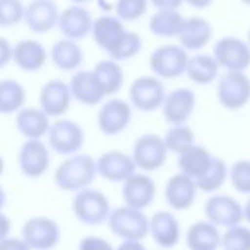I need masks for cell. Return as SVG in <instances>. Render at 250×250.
Segmentation results:
<instances>
[{
  "mask_svg": "<svg viewBox=\"0 0 250 250\" xmlns=\"http://www.w3.org/2000/svg\"><path fill=\"white\" fill-rule=\"evenodd\" d=\"M96 176V158L90 154L74 152L55 168V186L64 191H78L88 188Z\"/></svg>",
  "mask_w": 250,
  "mask_h": 250,
  "instance_id": "1",
  "label": "cell"
},
{
  "mask_svg": "<svg viewBox=\"0 0 250 250\" xmlns=\"http://www.w3.org/2000/svg\"><path fill=\"white\" fill-rule=\"evenodd\" d=\"M109 230L121 240H143L148 234V217L143 209L121 205L107 215Z\"/></svg>",
  "mask_w": 250,
  "mask_h": 250,
  "instance_id": "2",
  "label": "cell"
},
{
  "mask_svg": "<svg viewBox=\"0 0 250 250\" xmlns=\"http://www.w3.org/2000/svg\"><path fill=\"white\" fill-rule=\"evenodd\" d=\"M188 51L178 43H164L156 47L148 57V66L154 76L160 80H172L186 72L188 64Z\"/></svg>",
  "mask_w": 250,
  "mask_h": 250,
  "instance_id": "3",
  "label": "cell"
},
{
  "mask_svg": "<svg viewBox=\"0 0 250 250\" xmlns=\"http://www.w3.org/2000/svg\"><path fill=\"white\" fill-rule=\"evenodd\" d=\"M217 98L223 107L236 111L250 102V78L244 70H225L217 82Z\"/></svg>",
  "mask_w": 250,
  "mask_h": 250,
  "instance_id": "4",
  "label": "cell"
},
{
  "mask_svg": "<svg viewBox=\"0 0 250 250\" xmlns=\"http://www.w3.org/2000/svg\"><path fill=\"white\" fill-rule=\"evenodd\" d=\"M72 211L80 223L94 227V225H102L104 221H107L111 207H109V199L104 195V191L84 188V189L76 191V195L72 199Z\"/></svg>",
  "mask_w": 250,
  "mask_h": 250,
  "instance_id": "5",
  "label": "cell"
},
{
  "mask_svg": "<svg viewBox=\"0 0 250 250\" xmlns=\"http://www.w3.org/2000/svg\"><path fill=\"white\" fill-rule=\"evenodd\" d=\"M47 143L49 148L57 154H74L80 152L84 146V131L82 127L72 119H55V123L49 125L47 131Z\"/></svg>",
  "mask_w": 250,
  "mask_h": 250,
  "instance_id": "6",
  "label": "cell"
},
{
  "mask_svg": "<svg viewBox=\"0 0 250 250\" xmlns=\"http://www.w3.org/2000/svg\"><path fill=\"white\" fill-rule=\"evenodd\" d=\"M166 90L164 84L158 76L154 74H145L133 80L129 86V104L141 111H154L160 109L164 102Z\"/></svg>",
  "mask_w": 250,
  "mask_h": 250,
  "instance_id": "7",
  "label": "cell"
},
{
  "mask_svg": "<svg viewBox=\"0 0 250 250\" xmlns=\"http://www.w3.org/2000/svg\"><path fill=\"white\" fill-rule=\"evenodd\" d=\"M131 158H133L135 166L139 170H143V172L158 170L168 158V150H166L164 139L160 135H154V133L141 135L133 145Z\"/></svg>",
  "mask_w": 250,
  "mask_h": 250,
  "instance_id": "8",
  "label": "cell"
},
{
  "mask_svg": "<svg viewBox=\"0 0 250 250\" xmlns=\"http://www.w3.org/2000/svg\"><path fill=\"white\" fill-rule=\"evenodd\" d=\"M131 117H133V105L129 102L119 98H109L100 105L96 125L104 135L113 137L129 127Z\"/></svg>",
  "mask_w": 250,
  "mask_h": 250,
  "instance_id": "9",
  "label": "cell"
},
{
  "mask_svg": "<svg viewBox=\"0 0 250 250\" xmlns=\"http://www.w3.org/2000/svg\"><path fill=\"white\" fill-rule=\"evenodd\" d=\"M21 238L31 250H51L59 244L61 229L51 217H31L21 227Z\"/></svg>",
  "mask_w": 250,
  "mask_h": 250,
  "instance_id": "10",
  "label": "cell"
},
{
  "mask_svg": "<svg viewBox=\"0 0 250 250\" xmlns=\"http://www.w3.org/2000/svg\"><path fill=\"white\" fill-rule=\"evenodd\" d=\"M205 217L219 229H229L244 221L242 217V203L225 193H211L205 201Z\"/></svg>",
  "mask_w": 250,
  "mask_h": 250,
  "instance_id": "11",
  "label": "cell"
},
{
  "mask_svg": "<svg viewBox=\"0 0 250 250\" xmlns=\"http://www.w3.org/2000/svg\"><path fill=\"white\" fill-rule=\"evenodd\" d=\"M213 57L225 70H246L250 66V47L234 35L221 37L213 45Z\"/></svg>",
  "mask_w": 250,
  "mask_h": 250,
  "instance_id": "12",
  "label": "cell"
},
{
  "mask_svg": "<svg viewBox=\"0 0 250 250\" xmlns=\"http://www.w3.org/2000/svg\"><path fill=\"white\" fill-rule=\"evenodd\" d=\"M51 164V152L49 146L41 139H27L18 152V166L23 176L27 178H39L47 172Z\"/></svg>",
  "mask_w": 250,
  "mask_h": 250,
  "instance_id": "13",
  "label": "cell"
},
{
  "mask_svg": "<svg viewBox=\"0 0 250 250\" xmlns=\"http://www.w3.org/2000/svg\"><path fill=\"white\" fill-rule=\"evenodd\" d=\"M72 104L70 88L68 82L53 78L47 80L41 90H39V107L49 115V117H62Z\"/></svg>",
  "mask_w": 250,
  "mask_h": 250,
  "instance_id": "14",
  "label": "cell"
},
{
  "mask_svg": "<svg viewBox=\"0 0 250 250\" xmlns=\"http://www.w3.org/2000/svg\"><path fill=\"white\" fill-rule=\"evenodd\" d=\"M121 195H123L125 205L145 211V209L154 201L156 184H154V180L148 176V172H135V174H131V176L123 182Z\"/></svg>",
  "mask_w": 250,
  "mask_h": 250,
  "instance_id": "15",
  "label": "cell"
},
{
  "mask_svg": "<svg viewBox=\"0 0 250 250\" xmlns=\"http://www.w3.org/2000/svg\"><path fill=\"white\" fill-rule=\"evenodd\" d=\"M96 172L107 182H125L131 174L137 172V166L131 154L121 150H107L96 158Z\"/></svg>",
  "mask_w": 250,
  "mask_h": 250,
  "instance_id": "16",
  "label": "cell"
},
{
  "mask_svg": "<svg viewBox=\"0 0 250 250\" xmlns=\"http://www.w3.org/2000/svg\"><path fill=\"white\" fill-rule=\"evenodd\" d=\"M92 21H94L92 14L82 4H72V6L64 8L62 12H59L57 27L62 33V37L72 39V41H80L86 35H90Z\"/></svg>",
  "mask_w": 250,
  "mask_h": 250,
  "instance_id": "17",
  "label": "cell"
},
{
  "mask_svg": "<svg viewBox=\"0 0 250 250\" xmlns=\"http://www.w3.org/2000/svg\"><path fill=\"white\" fill-rule=\"evenodd\" d=\"M195 102L197 100L191 88H176L164 96L160 109L168 123L178 125V123H186L191 117L195 109Z\"/></svg>",
  "mask_w": 250,
  "mask_h": 250,
  "instance_id": "18",
  "label": "cell"
},
{
  "mask_svg": "<svg viewBox=\"0 0 250 250\" xmlns=\"http://www.w3.org/2000/svg\"><path fill=\"white\" fill-rule=\"evenodd\" d=\"M195 197H197L195 180H191L189 176H186L182 172L168 178V182L164 186V199L170 209L186 211L195 203Z\"/></svg>",
  "mask_w": 250,
  "mask_h": 250,
  "instance_id": "19",
  "label": "cell"
},
{
  "mask_svg": "<svg viewBox=\"0 0 250 250\" xmlns=\"http://www.w3.org/2000/svg\"><path fill=\"white\" fill-rule=\"evenodd\" d=\"M148 234L160 248H174L182 238L180 221L172 211H156L148 217Z\"/></svg>",
  "mask_w": 250,
  "mask_h": 250,
  "instance_id": "20",
  "label": "cell"
},
{
  "mask_svg": "<svg viewBox=\"0 0 250 250\" xmlns=\"http://www.w3.org/2000/svg\"><path fill=\"white\" fill-rule=\"evenodd\" d=\"M59 6L53 0H31L25 6L23 21L33 33H49L57 27Z\"/></svg>",
  "mask_w": 250,
  "mask_h": 250,
  "instance_id": "21",
  "label": "cell"
},
{
  "mask_svg": "<svg viewBox=\"0 0 250 250\" xmlns=\"http://www.w3.org/2000/svg\"><path fill=\"white\" fill-rule=\"evenodd\" d=\"M211 37H213L211 23L201 16H191V18H184L182 29L176 39L186 51H199L211 41Z\"/></svg>",
  "mask_w": 250,
  "mask_h": 250,
  "instance_id": "22",
  "label": "cell"
},
{
  "mask_svg": "<svg viewBox=\"0 0 250 250\" xmlns=\"http://www.w3.org/2000/svg\"><path fill=\"white\" fill-rule=\"evenodd\" d=\"M68 88H70L72 100L80 102L82 105H98L105 98L92 70H74L70 76Z\"/></svg>",
  "mask_w": 250,
  "mask_h": 250,
  "instance_id": "23",
  "label": "cell"
},
{
  "mask_svg": "<svg viewBox=\"0 0 250 250\" xmlns=\"http://www.w3.org/2000/svg\"><path fill=\"white\" fill-rule=\"evenodd\" d=\"M47 51L37 39H21L12 45V61L23 72H37L47 62Z\"/></svg>",
  "mask_w": 250,
  "mask_h": 250,
  "instance_id": "24",
  "label": "cell"
},
{
  "mask_svg": "<svg viewBox=\"0 0 250 250\" xmlns=\"http://www.w3.org/2000/svg\"><path fill=\"white\" fill-rule=\"evenodd\" d=\"M51 117L41 107H21L16 111V129L25 139H43L49 131Z\"/></svg>",
  "mask_w": 250,
  "mask_h": 250,
  "instance_id": "25",
  "label": "cell"
},
{
  "mask_svg": "<svg viewBox=\"0 0 250 250\" xmlns=\"http://www.w3.org/2000/svg\"><path fill=\"white\" fill-rule=\"evenodd\" d=\"M186 244L189 250H217L221 248V229L207 219L197 221L188 229Z\"/></svg>",
  "mask_w": 250,
  "mask_h": 250,
  "instance_id": "26",
  "label": "cell"
},
{
  "mask_svg": "<svg viewBox=\"0 0 250 250\" xmlns=\"http://www.w3.org/2000/svg\"><path fill=\"white\" fill-rule=\"evenodd\" d=\"M125 31V25L123 21L117 18V16H100L92 21V29H90V35L94 37V43L104 49L105 53L115 45V41L123 35Z\"/></svg>",
  "mask_w": 250,
  "mask_h": 250,
  "instance_id": "27",
  "label": "cell"
},
{
  "mask_svg": "<svg viewBox=\"0 0 250 250\" xmlns=\"http://www.w3.org/2000/svg\"><path fill=\"white\" fill-rule=\"evenodd\" d=\"M49 57H51V61L57 68L66 70V72L78 70L82 61H84V53H82L78 41H72V39H66V37L53 43Z\"/></svg>",
  "mask_w": 250,
  "mask_h": 250,
  "instance_id": "28",
  "label": "cell"
},
{
  "mask_svg": "<svg viewBox=\"0 0 250 250\" xmlns=\"http://www.w3.org/2000/svg\"><path fill=\"white\" fill-rule=\"evenodd\" d=\"M219 72H221V66L217 64L215 57L213 55L199 53V55L188 57V64H186V72L184 74L193 84L207 86V84H211L213 80L219 78Z\"/></svg>",
  "mask_w": 250,
  "mask_h": 250,
  "instance_id": "29",
  "label": "cell"
},
{
  "mask_svg": "<svg viewBox=\"0 0 250 250\" xmlns=\"http://www.w3.org/2000/svg\"><path fill=\"white\" fill-rule=\"evenodd\" d=\"M211 160H213L211 152L205 146L193 143L191 146H188L184 152L178 154V172L189 176L191 180H197L207 170Z\"/></svg>",
  "mask_w": 250,
  "mask_h": 250,
  "instance_id": "30",
  "label": "cell"
},
{
  "mask_svg": "<svg viewBox=\"0 0 250 250\" xmlns=\"http://www.w3.org/2000/svg\"><path fill=\"white\" fill-rule=\"evenodd\" d=\"M104 96H113L119 92V88L123 86V68L117 61L113 59H105L100 61L94 68H92Z\"/></svg>",
  "mask_w": 250,
  "mask_h": 250,
  "instance_id": "31",
  "label": "cell"
},
{
  "mask_svg": "<svg viewBox=\"0 0 250 250\" xmlns=\"http://www.w3.org/2000/svg\"><path fill=\"white\" fill-rule=\"evenodd\" d=\"M184 23V16L178 10H154L148 18V29L156 37H178Z\"/></svg>",
  "mask_w": 250,
  "mask_h": 250,
  "instance_id": "32",
  "label": "cell"
},
{
  "mask_svg": "<svg viewBox=\"0 0 250 250\" xmlns=\"http://www.w3.org/2000/svg\"><path fill=\"white\" fill-rule=\"evenodd\" d=\"M227 180H229V166H227V162L223 158L213 156V160L207 166V170L195 180V186H197V191L215 193V191H219L225 186Z\"/></svg>",
  "mask_w": 250,
  "mask_h": 250,
  "instance_id": "33",
  "label": "cell"
},
{
  "mask_svg": "<svg viewBox=\"0 0 250 250\" xmlns=\"http://www.w3.org/2000/svg\"><path fill=\"white\" fill-rule=\"evenodd\" d=\"M25 104V88L14 80V78H4L0 80V113H16L23 107Z\"/></svg>",
  "mask_w": 250,
  "mask_h": 250,
  "instance_id": "34",
  "label": "cell"
},
{
  "mask_svg": "<svg viewBox=\"0 0 250 250\" xmlns=\"http://www.w3.org/2000/svg\"><path fill=\"white\" fill-rule=\"evenodd\" d=\"M141 35L137 31H123V35L115 41V45L107 51L109 59L121 62V61H127V59H133L139 51H141Z\"/></svg>",
  "mask_w": 250,
  "mask_h": 250,
  "instance_id": "35",
  "label": "cell"
},
{
  "mask_svg": "<svg viewBox=\"0 0 250 250\" xmlns=\"http://www.w3.org/2000/svg\"><path fill=\"white\" fill-rule=\"evenodd\" d=\"M164 139V145H166V150L168 152H174V154H180L184 152L188 146H191L195 143V137H193V131L186 125V123H178V125H172L166 135L162 137Z\"/></svg>",
  "mask_w": 250,
  "mask_h": 250,
  "instance_id": "36",
  "label": "cell"
},
{
  "mask_svg": "<svg viewBox=\"0 0 250 250\" xmlns=\"http://www.w3.org/2000/svg\"><path fill=\"white\" fill-rule=\"evenodd\" d=\"M221 248L223 250H250V227H242V223L225 229L221 232Z\"/></svg>",
  "mask_w": 250,
  "mask_h": 250,
  "instance_id": "37",
  "label": "cell"
},
{
  "mask_svg": "<svg viewBox=\"0 0 250 250\" xmlns=\"http://www.w3.org/2000/svg\"><path fill=\"white\" fill-rule=\"evenodd\" d=\"M115 16L121 21H137L148 10V0H115Z\"/></svg>",
  "mask_w": 250,
  "mask_h": 250,
  "instance_id": "38",
  "label": "cell"
},
{
  "mask_svg": "<svg viewBox=\"0 0 250 250\" xmlns=\"http://www.w3.org/2000/svg\"><path fill=\"white\" fill-rule=\"evenodd\" d=\"M229 182L238 193L250 195V160H236L229 168Z\"/></svg>",
  "mask_w": 250,
  "mask_h": 250,
  "instance_id": "39",
  "label": "cell"
},
{
  "mask_svg": "<svg viewBox=\"0 0 250 250\" xmlns=\"http://www.w3.org/2000/svg\"><path fill=\"white\" fill-rule=\"evenodd\" d=\"M25 6L21 0H0V27H14L23 21Z\"/></svg>",
  "mask_w": 250,
  "mask_h": 250,
  "instance_id": "40",
  "label": "cell"
},
{
  "mask_svg": "<svg viewBox=\"0 0 250 250\" xmlns=\"http://www.w3.org/2000/svg\"><path fill=\"white\" fill-rule=\"evenodd\" d=\"M78 250H115L111 246L109 240L102 238V236H96V234H90V236H84L78 244Z\"/></svg>",
  "mask_w": 250,
  "mask_h": 250,
  "instance_id": "41",
  "label": "cell"
},
{
  "mask_svg": "<svg viewBox=\"0 0 250 250\" xmlns=\"http://www.w3.org/2000/svg\"><path fill=\"white\" fill-rule=\"evenodd\" d=\"M0 250H31L23 238H14V236H6L0 240Z\"/></svg>",
  "mask_w": 250,
  "mask_h": 250,
  "instance_id": "42",
  "label": "cell"
},
{
  "mask_svg": "<svg viewBox=\"0 0 250 250\" xmlns=\"http://www.w3.org/2000/svg\"><path fill=\"white\" fill-rule=\"evenodd\" d=\"M8 62H12V45L6 37L0 35V68H4Z\"/></svg>",
  "mask_w": 250,
  "mask_h": 250,
  "instance_id": "43",
  "label": "cell"
},
{
  "mask_svg": "<svg viewBox=\"0 0 250 250\" xmlns=\"http://www.w3.org/2000/svg\"><path fill=\"white\" fill-rule=\"evenodd\" d=\"M154 10H178L184 0H148Z\"/></svg>",
  "mask_w": 250,
  "mask_h": 250,
  "instance_id": "44",
  "label": "cell"
},
{
  "mask_svg": "<svg viewBox=\"0 0 250 250\" xmlns=\"http://www.w3.org/2000/svg\"><path fill=\"white\" fill-rule=\"evenodd\" d=\"M10 230H12V221H10V217L0 211V240L6 238V236H10Z\"/></svg>",
  "mask_w": 250,
  "mask_h": 250,
  "instance_id": "45",
  "label": "cell"
},
{
  "mask_svg": "<svg viewBox=\"0 0 250 250\" xmlns=\"http://www.w3.org/2000/svg\"><path fill=\"white\" fill-rule=\"evenodd\" d=\"M115 250H146L141 240H123Z\"/></svg>",
  "mask_w": 250,
  "mask_h": 250,
  "instance_id": "46",
  "label": "cell"
},
{
  "mask_svg": "<svg viewBox=\"0 0 250 250\" xmlns=\"http://www.w3.org/2000/svg\"><path fill=\"white\" fill-rule=\"evenodd\" d=\"M186 4H189L191 8H199V10H203V8H207V6H211V2L213 0H184Z\"/></svg>",
  "mask_w": 250,
  "mask_h": 250,
  "instance_id": "47",
  "label": "cell"
},
{
  "mask_svg": "<svg viewBox=\"0 0 250 250\" xmlns=\"http://www.w3.org/2000/svg\"><path fill=\"white\" fill-rule=\"evenodd\" d=\"M242 217H244L246 223H250V197H248L246 203L242 205Z\"/></svg>",
  "mask_w": 250,
  "mask_h": 250,
  "instance_id": "48",
  "label": "cell"
},
{
  "mask_svg": "<svg viewBox=\"0 0 250 250\" xmlns=\"http://www.w3.org/2000/svg\"><path fill=\"white\" fill-rule=\"evenodd\" d=\"M4 203H6V193H4V189H2V186H0V211H2Z\"/></svg>",
  "mask_w": 250,
  "mask_h": 250,
  "instance_id": "49",
  "label": "cell"
},
{
  "mask_svg": "<svg viewBox=\"0 0 250 250\" xmlns=\"http://www.w3.org/2000/svg\"><path fill=\"white\" fill-rule=\"evenodd\" d=\"M2 172H4V158L0 156V176H2Z\"/></svg>",
  "mask_w": 250,
  "mask_h": 250,
  "instance_id": "50",
  "label": "cell"
},
{
  "mask_svg": "<svg viewBox=\"0 0 250 250\" xmlns=\"http://www.w3.org/2000/svg\"><path fill=\"white\" fill-rule=\"evenodd\" d=\"M70 2H74V4H84V2H90V0H70Z\"/></svg>",
  "mask_w": 250,
  "mask_h": 250,
  "instance_id": "51",
  "label": "cell"
},
{
  "mask_svg": "<svg viewBox=\"0 0 250 250\" xmlns=\"http://www.w3.org/2000/svg\"><path fill=\"white\" fill-rule=\"evenodd\" d=\"M242 4H246V6H250V0H240Z\"/></svg>",
  "mask_w": 250,
  "mask_h": 250,
  "instance_id": "52",
  "label": "cell"
},
{
  "mask_svg": "<svg viewBox=\"0 0 250 250\" xmlns=\"http://www.w3.org/2000/svg\"><path fill=\"white\" fill-rule=\"evenodd\" d=\"M248 47H250V29H248Z\"/></svg>",
  "mask_w": 250,
  "mask_h": 250,
  "instance_id": "53",
  "label": "cell"
}]
</instances>
